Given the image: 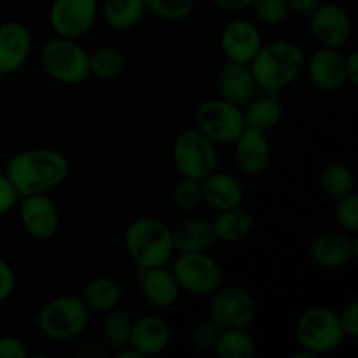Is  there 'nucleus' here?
Here are the masks:
<instances>
[{"label": "nucleus", "instance_id": "nucleus-9", "mask_svg": "<svg viewBox=\"0 0 358 358\" xmlns=\"http://www.w3.org/2000/svg\"><path fill=\"white\" fill-rule=\"evenodd\" d=\"M171 273L180 290L192 296H210L222 285V268L208 252L178 254Z\"/></svg>", "mask_w": 358, "mask_h": 358}, {"label": "nucleus", "instance_id": "nucleus-3", "mask_svg": "<svg viewBox=\"0 0 358 358\" xmlns=\"http://www.w3.org/2000/svg\"><path fill=\"white\" fill-rule=\"evenodd\" d=\"M124 247L142 269L166 266L175 252L171 227L154 217H140L126 227Z\"/></svg>", "mask_w": 358, "mask_h": 358}, {"label": "nucleus", "instance_id": "nucleus-14", "mask_svg": "<svg viewBox=\"0 0 358 358\" xmlns=\"http://www.w3.org/2000/svg\"><path fill=\"white\" fill-rule=\"evenodd\" d=\"M310 257L324 269H341L358 257V241L345 231H327L311 240Z\"/></svg>", "mask_w": 358, "mask_h": 358}, {"label": "nucleus", "instance_id": "nucleus-43", "mask_svg": "<svg viewBox=\"0 0 358 358\" xmlns=\"http://www.w3.org/2000/svg\"><path fill=\"white\" fill-rule=\"evenodd\" d=\"M345 72L346 83L357 86L358 84V52L353 51L348 56H345Z\"/></svg>", "mask_w": 358, "mask_h": 358}, {"label": "nucleus", "instance_id": "nucleus-36", "mask_svg": "<svg viewBox=\"0 0 358 358\" xmlns=\"http://www.w3.org/2000/svg\"><path fill=\"white\" fill-rule=\"evenodd\" d=\"M220 329L212 320H203L196 324L191 331V345L199 352H212L219 339Z\"/></svg>", "mask_w": 358, "mask_h": 358}, {"label": "nucleus", "instance_id": "nucleus-34", "mask_svg": "<svg viewBox=\"0 0 358 358\" xmlns=\"http://www.w3.org/2000/svg\"><path fill=\"white\" fill-rule=\"evenodd\" d=\"M250 9L254 10L255 17L268 27H280L290 14L285 0H254Z\"/></svg>", "mask_w": 358, "mask_h": 358}, {"label": "nucleus", "instance_id": "nucleus-27", "mask_svg": "<svg viewBox=\"0 0 358 358\" xmlns=\"http://www.w3.org/2000/svg\"><path fill=\"white\" fill-rule=\"evenodd\" d=\"M215 240L226 241V243H234L247 238L254 229V217L243 206L224 210L219 212L217 219L212 222Z\"/></svg>", "mask_w": 358, "mask_h": 358}, {"label": "nucleus", "instance_id": "nucleus-17", "mask_svg": "<svg viewBox=\"0 0 358 358\" xmlns=\"http://www.w3.org/2000/svg\"><path fill=\"white\" fill-rule=\"evenodd\" d=\"M311 84L325 93H334L346 84L345 56L339 49L318 48L304 65Z\"/></svg>", "mask_w": 358, "mask_h": 358}, {"label": "nucleus", "instance_id": "nucleus-2", "mask_svg": "<svg viewBox=\"0 0 358 358\" xmlns=\"http://www.w3.org/2000/svg\"><path fill=\"white\" fill-rule=\"evenodd\" d=\"M259 90L276 93L296 83L304 72L306 56L292 41H275L262 44L250 63Z\"/></svg>", "mask_w": 358, "mask_h": 358}, {"label": "nucleus", "instance_id": "nucleus-20", "mask_svg": "<svg viewBox=\"0 0 358 358\" xmlns=\"http://www.w3.org/2000/svg\"><path fill=\"white\" fill-rule=\"evenodd\" d=\"M234 159L238 168L247 175H259L269 166L271 145L266 133L245 128L234 140Z\"/></svg>", "mask_w": 358, "mask_h": 358}, {"label": "nucleus", "instance_id": "nucleus-11", "mask_svg": "<svg viewBox=\"0 0 358 358\" xmlns=\"http://www.w3.org/2000/svg\"><path fill=\"white\" fill-rule=\"evenodd\" d=\"M98 16V0H52L49 27L58 37L80 38L94 27Z\"/></svg>", "mask_w": 358, "mask_h": 358}, {"label": "nucleus", "instance_id": "nucleus-38", "mask_svg": "<svg viewBox=\"0 0 358 358\" xmlns=\"http://www.w3.org/2000/svg\"><path fill=\"white\" fill-rule=\"evenodd\" d=\"M339 322H341L345 338L357 339L358 338V303L352 301L345 310L339 313Z\"/></svg>", "mask_w": 358, "mask_h": 358}, {"label": "nucleus", "instance_id": "nucleus-24", "mask_svg": "<svg viewBox=\"0 0 358 358\" xmlns=\"http://www.w3.org/2000/svg\"><path fill=\"white\" fill-rule=\"evenodd\" d=\"M121 285L110 276H96L90 280L80 294V299L84 301L87 310L94 313H108L115 310L121 303Z\"/></svg>", "mask_w": 358, "mask_h": 358}, {"label": "nucleus", "instance_id": "nucleus-1", "mask_svg": "<svg viewBox=\"0 0 358 358\" xmlns=\"http://www.w3.org/2000/svg\"><path fill=\"white\" fill-rule=\"evenodd\" d=\"M69 157L56 149L37 147L14 154L6 166V175L17 196L48 194L69 178Z\"/></svg>", "mask_w": 358, "mask_h": 358}, {"label": "nucleus", "instance_id": "nucleus-18", "mask_svg": "<svg viewBox=\"0 0 358 358\" xmlns=\"http://www.w3.org/2000/svg\"><path fill=\"white\" fill-rule=\"evenodd\" d=\"M217 90L222 100L243 108L257 94L259 87L250 65L226 62L217 77Z\"/></svg>", "mask_w": 358, "mask_h": 358}, {"label": "nucleus", "instance_id": "nucleus-23", "mask_svg": "<svg viewBox=\"0 0 358 358\" xmlns=\"http://www.w3.org/2000/svg\"><path fill=\"white\" fill-rule=\"evenodd\" d=\"M171 238H173V250L178 254L210 252L215 243L212 222L201 217H189L178 222L171 229Z\"/></svg>", "mask_w": 358, "mask_h": 358}, {"label": "nucleus", "instance_id": "nucleus-25", "mask_svg": "<svg viewBox=\"0 0 358 358\" xmlns=\"http://www.w3.org/2000/svg\"><path fill=\"white\" fill-rule=\"evenodd\" d=\"M245 126L257 131H269L276 128L283 119V105L280 103L278 98L271 94L264 96H254L243 107Z\"/></svg>", "mask_w": 358, "mask_h": 358}, {"label": "nucleus", "instance_id": "nucleus-13", "mask_svg": "<svg viewBox=\"0 0 358 358\" xmlns=\"http://www.w3.org/2000/svg\"><path fill=\"white\" fill-rule=\"evenodd\" d=\"M20 220L24 233L38 241L51 240L59 227V212L48 194L23 196Z\"/></svg>", "mask_w": 358, "mask_h": 358}, {"label": "nucleus", "instance_id": "nucleus-45", "mask_svg": "<svg viewBox=\"0 0 358 358\" xmlns=\"http://www.w3.org/2000/svg\"><path fill=\"white\" fill-rule=\"evenodd\" d=\"M0 252H2V236H0Z\"/></svg>", "mask_w": 358, "mask_h": 358}, {"label": "nucleus", "instance_id": "nucleus-31", "mask_svg": "<svg viewBox=\"0 0 358 358\" xmlns=\"http://www.w3.org/2000/svg\"><path fill=\"white\" fill-rule=\"evenodd\" d=\"M133 317L126 311L112 310L105 317L101 324V336L103 341L108 343V346L117 352V350L129 346V336H131Z\"/></svg>", "mask_w": 358, "mask_h": 358}, {"label": "nucleus", "instance_id": "nucleus-39", "mask_svg": "<svg viewBox=\"0 0 358 358\" xmlns=\"http://www.w3.org/2000/svg\"><path fill=\"white\" fill-rule=\"evenodd\" d=\"M17 198H20V196H17L14 185L10 184L6 171H0V215L7 213L9 210H13Z\"/></svg>", "mask_w": 358, "mask_h": 358}, {"label": "nucleus", "instance_id": "nucleus-10", "mask_svg": "<svg viewBox=\"0 0 358 358\" xmlns=\"http://www.w3.org/2000/svg\"><path fill=\"white\" fill-rule=\"evenodd\" d=\"M257 317V303L247 289L238 285L224 287L213 292L210 320L220 329H248Z\"/></svg>", "mask_w": 358, "mask_h": 358}, {"label": "nucleus", "instance_id": "nucleus-33", "mask_svg": "<svg viewBox=\"0 0 358 358\" xmlns=\"http://www.w3.org/2000/svg\"><path fill=\"white\" fill-rule=\"evenodd\" d=\"M145 9L164 21L185 20L194 10L196 0H143Z\"/></svg>", "mask_w": 358, "mask_h": 358}, {"label": "nucleus", "instance_id": "nucleus-12", "mask_svg": "<svg viewBox=\"0 0 358 358\" xmlns=\"http://www.w3.org/2000/svg\"><path fill=\"white\" fill-rule=\"evenodd\" d=\"M310 34L320 48L341 49L352 37L348 10L334 2H320L310 14Z\"/></svg>", "mask_w": 358, "mask_h": 358}, {"label": "nucleus", "instance_id": "nucleus-22", "mask_svg": "<svg viewBox=\"0 0 358 358\" xmlns=\"http://www.w3.org/2000/svg\"><path fill=\"white\" fill-rule=\"evenodd\" d=\"M203 203L215 212L236 208L243 205L245 191L241 182L227 171H212L201 180Z\"/></svg>", "mask_w": 358, "mask_h": 358}, {"label": "nucleus", "instance_id": "nucleus-28", "mask_svg": "<svg viewBox=\"0 0 358 358\" xmlns=\"http://www.w3.org/2000/svg\"><path fill=\"white\" fill-rule=\"evenodd\" d=\"M126 58L122 51L114 45H101L90 52V76L100 80H114L124 72Z\"/></svg>", "mask_w": 358, "mask_h": 358}, {"label": "nucleus", "instance_id": "nucleus-8", "mask_svg": "<svg viewBox=\"0 0 358 358\" xmlns=\"http://www.w3.org/2000/svg\"><path fill=\"white\" fill-rule=\"evenodd\" d=\"M196 128L217 145H233L247 126L243 108L222 98H212L198 105L194 112Z\"/></svg>", "mask_w": 358, "mask_h": 358}, {"label": "nucleus", "instance_id": "nucleus-16", "mask_svg": "<svg viewBox=\"0 0 358 358\" xmlns=\"http://www.w3.org/2000/svg\"><path fill=\"white\" fill-rule=\"evenodd\" d=\"M31 52V31L21 21L0 24V79L24 66Z\"/></svg>", "mask_w": 358, "mask_h": 358}, {"label": "nucleus", "instance_id": "nucleus-44", "mask_svg": "<svg viewBox=\"0 0 358 358\" xmlns=\"http://www.w3.org/2000/svg\"><path fill=\"white\" fill-rule=\"evenodd\" d=\"M292 358H317V357H315V355H311L310 352H306V350H303V348H301V352L294 353Z\"/></svg>", "mask_w": 358, "mask_h": 358}, {"label": "nucleus", "instance_id": "nucleus-35", "mask_svg": "<svg viewBox=\"0 0 358 358\" xmlns=\"http://www.w3.org/2000/svg\"><path fill=\"white\" fill-rule=\"evenodd\" d=\"M336 222L339 224L345 233H357L358 231V196L352 192L348 196L336 199L334 206Z\"/></svg>", "mask_w": 358, "mask_h": 358}, {"label": "nucleus", "instance_id": "nucleus-5", "mask_svg": "<svg viewBox=\"0 0 358 358\" xmlns=\"http://www.w3.org/2000/svg\"><path fill=\"white\" fill-rule=\"evenodd\" d=\"M41 65L55 83L76 86L90 77V52L77 38L56 35L41 48Z\"/></svg>", "mask_w": 358, "mask_h": 358}, {"label": "nucleus", "instance_id": "nucleus-29", "mask_svg": "<svg viewBox=\"0 0 358 358\" xmlns=\"http://www.w3.org/2000/svg\"><path fill=\"white\" fill-rule=\"evenodd\" d=\"M213 352L219 358H254L257 350L247 329H226L220 331Z\"/></svg>", "mask_w": 358, "mask_h": 358}, {"label": "nucleus", "instance_id": "nucleus-37", "mask_svg": "<svg viewBox=\"0 0 358 358\" xmlns=\"http://www.w3.org/2000/svg\"><path fill=\"white\" fill-rule=\"evenodd\" d=\"M28 348L16 336L0 338V358H28Z\"/></svg>", "mask_w": 358, "mask_h": 358}, {"label": "nucleus", "instance_id": "nucleus-7", "mask_svg": "<svg viewBox=\"0 0 358 358\" xmlns=\"http://www.w3.org/2000/svg\"><path fill=\"white\" fill-rule=\"evenodd\" d=\"M173 166L180 177L203 180L212 171L217 170L219 150L217 143L198 128H189L178 133L171 149Z\"/></svg>", "mask_w": 358, "mask_h": 358}, {"label": "nucleus", "instance_id": "nucleus-19", "mask_svg": "<svg viewBox=\"0 0 358 358\" xmlns=\"http://www.w3.org/2000/svg\"><path fill=\"white\" fill-rule=\"evenodd\" d=\"M170 345V327L156 315H143L133 320L129 346L142 358L157 357Z\"/></svg>", "mask_w": 358, "mask_h": 358}, {"label": "nucleus", "instance_id": "nucleus-6", "mask_svg": "<svg viewBox=\"0 0 358 358\" xmlns=\"http://www.w3.org/2000/svg\"><path fill=\"white\" fill-rule=\"evenodd\" d=\"M296 339L299 348L315 357L336 352L345 341L339 313L327 306L308 308L296 322Z\"/></svg>", "mask_w": 358, "mask_h": 358}, {"label": "nucleus", "instance_id": "nucleus-40", "mask_svg": "<svg viewBox=\"0 0 358 358\" xmlns=\"http://www.w3.org/2000/svg\"><path fill=\"white\" fill-rule=\"evenodd\" d=\"M16 289V273L13 266L0 259V303L9 299Z\"/></svg>", "mask_w": 358, "mask_h": 358}, {"label": "nucleus", "instance_id": "nucleus-41", "mask_svg": "<svg viewBox=\"0 0 358 358\" xmlns=\"http://www.w3.org/2000/svg\"><path fill=\"white\" fill-rule=\"evenodd\" d=\"M213 3V7H217L222 13H241L245 9H250L252 2L254 0H210Z\"/></svg>", "mask_w": 358, "mask_h": 358}, {"label": "nucleus", "instance_id": "nucleus-26", "mask_svg": "<svg viewBox=\"0 0 358 358\" xmlns=\"http://www.w3.org/2000/svg\"><path fill=\"white\" fill-rule=\"evenodd\" d=\"M145 13L143 0H103L100 7V14L103 16L105 23L117 31L135 28Z\"/></svg>", "mask_w": 358, "mask_h": 358}, {"label": "nucleus", "instance_id": "nucleus-15", "mask_svg": "<svg viewBox=\"0 0 358 358\" xmlns=\"http://www.w3.org/2000/svg\"><path fill=\"white\" fill-rule=\"evenodd\" d=\"M262 44L264 42L257 24L243 17L229 21L220 34V49L226 56V62L248 65Z\"/></svg>", "mask_w": 358, "mask_h": 358}, {"label": "nucleus", "instance_id": "nucleus-30", "mask_svg": "<svg viewBox=\"0 0 358 358\" xmlns=\"http://www.w3.org/2000/svg\"><path fill=\"white\" fill-rule=\"evenodd\" d=\"M322 191L332 199H339L355 192V175L341 163H331L320 173Z\"/></svg>", "mask_w": 358, "mask_h": 358}, {"label": "nucleus", "instance_id": "nucleus-4", "mask_svg": "<svg viewBox=\"0 0 358 358\" xmlns=\"http://www.w3.org/2000/svg\"><path fill=\"white\" fill-rule=\"evenodd\" d=\"M91 320V311L80 296H58L42 306L37 317L38 331L51 341H72L84 334Z\"/></svg>", "mask_w": 358, "mask_h": 358}, {"label": "nucleus", "instance_id": "nucleus-42", "mask_svg": "<svg viewBox=\"0 0 358 358\" xmlns=\"http://www.w3.org/2000/svg\"><path fill=\"white\" fill-rule=\"evenodd\" d=\"M320 2L322 0H285L290 13L297 14V16H310Z\"/></svg>", "mask_w": 358, "mask_h": 358}, {"label": "nucleus", "instance_id": "nucleus-21", "mask_svg": "<svg viewBox=\"0 0 358 358\" xmlns=\"http://www.w3.org/2000/svg\"><path fill=\"white\" fill-rule=\"evenodd\" d=\"M140 292L149 306L156 310H168L177 303L182 290L171 269H168L166 266H156V268L143 269L140 278Z\"/></svg>", "mask_w": 358, "mask_h": 358}, {"label": "nucleus", "instance_id": "nucleus-32", "mask_svg": "<svg viewBox=\"0 0 358 358\" xmlns=\"http://www.w3.org/2000/svg\"><path fill=\"white\" fill-rule=\"evenodd\" d=\"M173 203L182 212H194L203 205L201 180L182 177L173 187Z\"/></svg>", "mask_w": 358, "mask_h": 358}]
</instances>
